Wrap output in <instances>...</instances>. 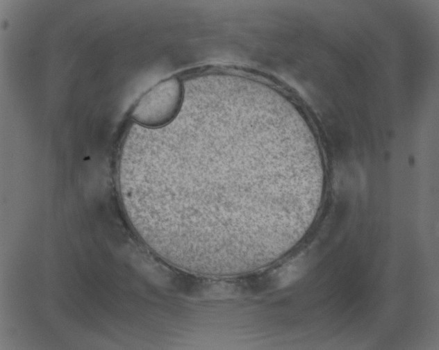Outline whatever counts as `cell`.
Here are the masks:
<instances>
[{"label": "cell", "mask_w": 439, "mask_h": 350, "mask_svg": "<svg viewBox=\"0 0 439 350\" xmlns=\"http://www.w3.org/2000/svg\"><path fill=\"white\" fill-rule=\"evenodd\" d=\"M181 99L180 82L176 78L164 80L139 99L131 112V117L140 126L160 127L174 117Z\"/></svg>", "instance_id": "1"}]
</instances>
